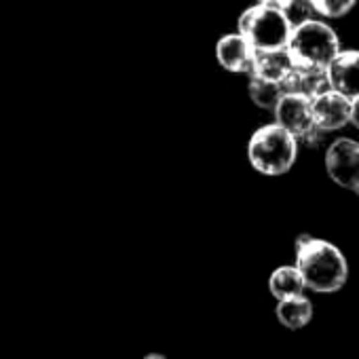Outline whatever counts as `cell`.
Here are the masks:
<instances>
[{
	"label": "cell",
	"instance_id": "2",
	"mask_svg": "<svg viewBox=\"0 0 359 359\" xmlns=\"http://www.w3.org/2000/svg\"><path fill=\"white\" fill-rule=\"evenodd\" d=\"M285 49L294 68L325 70L340 51V41L332 26L319 20H309L292 28Z\"/></svg>",
	"mask_w": 359,
	"mask_h": 359
},
{
	"label": "cell",
	"instance_id": "18",
	"mask_svg": "<svg viewBox=\"0 0 359 359\" xmlns=\"http://www.w3.org/2000/svg\"><path fill=\"white\" fill-rule=\"evenodd\" d=\"M348 123L359 129V95L351 97V112H348Z\"/></svg>",
	"mask_w": 359,
	"mask_h": 359
},
{
	"label": "cell",
	"instance_id": "20",
	"mask_svg": "<svg viewBox=\"0 0 359 359\" xmlns=\"http://www.w3.org/2000/svg\"><path fill=\"white\" fill-rule=\"evenodd\" d=\"M144 359H167L165 355H161V353H150V355H146Z\"/></svg>",
	"mask_w": 359,
	"mask_h": 359
},
{
	"label": "cell",
	"instance_id": "4",
	"mask_svg": "<svg viewBox=\"0 0 359 359\" xmlns=\"http://www.w3.org/2000/svg\"><path fill=\"white\" fill-rule=\"evenodd\" d=\"M237 32L252 45L254 51H273L285 49L292 34V24L281 9L256 3L239 15Z\"/></svg>",
	"mask_w": 359,
	"mask_h": 359
},
{
	"label": "cell",
	"instance_id": "11",
	"mask_svg": "<svg viewBox=\"0 0 359 359\" xmlns=\"http://www.w3.org/2000/svg\"><path fill=\"white\" fill-rule=\"evenodd\" d=\"M292 68L287 49H273V51H254L252 68L250 74L264 79V81H275L279 83L287 70Z\"/></svg>",
	"mask_w": 359,
	"mask_h": 359
},
{
	"label": "cell",
	"instance_id": "9",
	"mask_svg": "<svg viewBox=\"0 0 359 359\" xmlns=\"http://www.w3.org/2000/svg\"><path fill=\"white\" fill-rule=\"evenodd\" d=\"M216 60L226 72H233V74L248 72L250 74L254 49L239 32L222 34L216 43Z\"/></svg>",
	"mask_w": 359,
	"mask_h": 359
},
{
	"label": "cell",
	"instance_id": "6",
	"mask_svg": "<svg viewBox=\"0 0 359 359\" xmlns=\"http://www.w3.org/2000/svg\"><path fill=\"white\" fill-rule=\"evenodd\" d=\"M311 112H313V123L319 129L323 131L342 129L344 125H348L351 97L330 89L311 100Z\"/></svg>",
	"mask_w": 359,
	"mask_h": 359
},
{
	"label": "cell",
	"instance_id": "1",
	"mask_svg": "<svg viewBox=\"0 0 359 359\" xmlns=\"http://www.w3.org/2000/svg\"><path fill=\"white\" fill-rule=\"evenodd\" d=\"M304 285L317 294H334L348 279V262L330 241L300 235L296 239V264Z\"/></svg>",
	"mask_w": 359,
	"mask_h": 359
},
{
	"label": "cell",
	"instance_id": "3",
	"mask_svg": "<svg viewBox=\"0 0 359 359\" xmlns=\"http://www.w3.org/2000/svg\"><path fill=\"white\" fill-rule=\"evenodd\" d=\"M298 156L296 137L279 127L277 123L258 127L248 142L250 165L262 175H283L287 173Z\"/></svg>",
	"mask_w": 359,
	"mask_h": 359
},
{
	"label": "cell",
	"instance_id": "7",
	"mask_svg": "<svg viewBox=\"0 0 359 359\" xmlns=\"http://www.w3.org/2000/svg\"><path fill=\"white\" fill-rule=\"evenodd\" d=\"M330 87L346 97L359 95V51H338L325 68Z\"/></svg>",
	"mask_w": 359,
	"mask_h": 359
},
{
	"label": "cell",
	"instance_id": "10",
	"mask_svg": "<svg viewBox=\"0 0 359 359\" xmlns=\"http://www.w3.org/2000/svg\"><path fill=\"white\" fill-rule=\"evenodd\" d=\"M279 85H281L283 93H296V95H304L309 100L332 89L325 70H300L294 66L279 81Z\"/></svg>",
	"mask_w": 359,
	"mask_h": 359
},
{
	"label": "cell",
	"instance_id": "15",
	"mask_svg": "<svg viewBox=\"0 0 359 359\" xmlns=\"http://www.w3.org/2000/svg\"><path fill=\"white\" fill-rule=\"evenodd\" d=\"M309 3L313 5L317 15L327 20H338L344 18L355 7L357 0H309Z\"/></svg>",
	"mask_w": 359,
	"mask_h": 359
},
{
	"label": "cell",
	"instance_id": "13",
	"mask_svg": "<svg viewBox=\"0 0 359 359\" xmlns=\"http://www.w3.org/2000/svg\"><path fill=\"white\" fill-rule=\"evenodd\" d=\"M304 287H306L304 279L296 266H279L273 271V275L269 279V290L277 300L300 296V294H304Z\"/></svg>",
	"mask_w": 359,
	"mask_h": 359
},
{
	"label": "cell",
	"instance_id": "5",
	"mask_svg": "<svg viewBox=\"0 0 359 359\" xmlns=\"http://www.w3.org/2000/svg\"><path fill=\"white\" fill-rule=\"evenodd\" d=\"M325 171L338 187L359 195V142L334 140L325 152Z\"/></svg>",
	"mask_w": 359,
	"mask_h": 359
},
{
	"label": "cell",
	"instance_id": "12",
	"mask_svg": "<svg viewBox=\"0 0 359 359\" xmlns=\"http://www.w3.org/2000/svg\"><path fill=\"white\" fill-rule=\"evenodd\" d=\"M275 313H277L279 323L285 325L287 330H302L313 319V302L304 294L283 298L277 302Z\"/></svg>",
	"mask_w": 359,
	"mask_h": 359
},
{
	"label": "cell",
	"instance_id": "8",
	"mask_svg": "<svg viewBox=\"0 0 359 359\" xmlns=\"http://www.w3.org/2000/svg\"><path fill=\"white\" fill-rule=\"evenodd\" d=\"M275 123L290 131L294 137L304 133L313 125V112H311V100L296 93H283L277 102L275 110Z\"/></svg>",
	"mask_w": 359,
	"mask_h": 359
},
{
	"label": "cell",
	"instance_id": "17",
	"mask_svg": "<svg viewBox=\"0 0 359 359\" xmlns=\"http://www.w3.org/2000/svg\"><path fill=\"white\" fill-rule=\"evenodd\" d=\"M296 142H298V144H304L306 148H319L321 142H323V129H319V127L313 123L304 133H300V135L296 137Z\"/></svg>",
	"mask_w": 359,
	"mask_h": 359
},
{
	"label": "cell",
	"instance_id": "14",
	"mask_svg": "<svg viewBox=\"0 0 359 359\" xmlns=\"http://www.w3.org/2000/svg\"><path fill=\"white\" fill-rule=\"evenodd\" d=\"M248 93H250V100L262 110H275L277 102L283 95L279 83L264 81V79H258V76H252V74H250V83H248Z\"/></svg>",
	"mask_w": 359,
	"mask_h": 359
},
{
	"label": "cell",
	"instance_id": "16",
	"mask_svg": "<svg viewBox=\"0 0 359 359\" xmlns=\"http://www.w3.org/2000/svg\"><path fill=\"white\" fill-rule=\"evenodd\" d=\"M283 15L287 18V22L294 26L302 24V22H309V20H315V9L309 0H285V5L281 7Z\"/></svg>",
	"mask_w": 359,
	"mask_h": 359
},
{
	"label": "cell",
	"instance_id": "19",
	"mask_svg": "<svg viewBox=\"0 0 359 359\" xmlns=\"http://www.w3.org/2000/svg\"><path fill=\"white\" fill-rule=\"evenodd\" d=\"M258 5H269V7H277V9H281L283 5H285V0H256Z\"/></svg>",
	"mask_w": 359,
	"mask_h": 359
}]
</instances>
